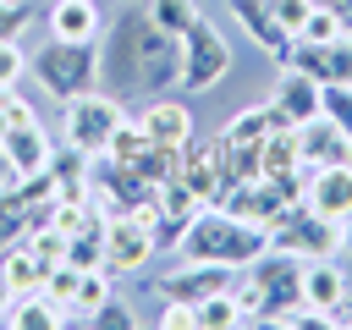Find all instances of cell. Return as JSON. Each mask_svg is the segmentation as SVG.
Returning <instances> with one entry per match:
<instances>
[{"mask_svg":"<svg viewBox=\"0 0 352 330\" xmlns=\"http://www.w3.org/2000/svg\"><path fill=\"white\" fill-rule=\"evenodd\" d=\"M99 88L126 99H160L182 88V33H165L143 0H121L99 28Z\"/></svg>","mask_w":352,"mask_h":330,"instance_id":"1","label":"cell"},{"mask_svg":"<svg viewBox=\"0 0 352 330\" xmlns=\"http://www.w3.org/2000/svg\"><path fill=\"white\" fill-rule=\"evenodd\" d=\"M264 248H270V231L236 220V214L220 209V204H204V209L182 226V236H176V258H192V264H226V270H236V275H242Z\"/></svg>","mask_w":352,"mask_h":330,"instance_id":"2","label":"cell"},{"mask_svg":"<svg viewBox=\"0 0 352 330\" xmlns=\"http://www.w3.org/2000/svg\"><path fill=\"white\" fill-rule=\"evenodd\" d=\"M28 72H33V82L55 99V104H66V99H77V94H94L99 88V38H44L33 55H28Z\"/></svg>","mask_w":352,"mask_h":330,"instance_id":"3","label":"cell"},{"mask_svg":"<svg viewBox=\"0 0 352 330\" xmlns=\"http://www.w3.org/2000/svg\"><path fill=\"white\" fill-rule=\"evenodd\" d=\"M60 121H66V143H72V148H82L88 160H99V154H104V143H110V132L126 121V104H121L116 94L94 88V94L66 99V104H60Z\"/></svg>","mask_w":352,"mask_h":330,"instance_id":"4","label":"cell"},{"mask_svg":"<svg viewBox=\"0 0 352 330\" xmlns=\"http://www.w3.org/2000/svg\"><path fill=\"white\" fill-rule=\"evenodd\" d=\"M226 72H231V44L209 16H198L182 33V94H209L214 82H226Z\"/></svg>","mask_w":352,"mask_h":330,"instance_id":"5","label":"cell"},{"mask_svg":"<svg viewBox=\"0 0 352 330\" xmlns=\"http://www.w3.org/2000/svg\"><path fill=\"white\" fill-rule=\"evenodd\" d=\"M270 248L297 253V258L341 253V220H324V214H319V209H308V204H286V214L270 226Z\"/></svg>","mask_w":352,"mask_h":330,"instance_id":"6","label":"cell"},{"mask_svg":"<svg viewBox=\"0 0 352 330\" xmlns=\"http://www.w3.org/2000/svg\"><path fill=\"white\" fill-rule=\"evenodd\" d=\"M160 253V236L143 214H104V270L110 275H132Z\"/></svg>","mask_w":352,"mask_h":330,"instance_id":"7","label":"cell"},{"mask_svg":"<svg viewBox=\"0 0 352 330\" xmlns=\"http://www.w3.org/2000/svg\"><path fill=\"white\" fill-rule=\"evenodd\" d=\"M280 66H292V72L314 77L319 88H324V82H352V33H341V38H330V44L292 38V50H286V60H280Z\"/></svg>","mask_w":352,"mask_h":330,"instance_id":"8","label":"cell"},{"mask_svg":"<svg viewBox=\"0 0 352 330\" xmlns=\"http://www.w3.org/2000/svg\"><path fill=\"white\" fill-rule=\"evenodd\" d=\"M286 204H292V198H286V187H280L275 176H253V182H236V187L226 192V204H220V209H231L236 220H248V226H264V231H270V226L286 214Z\"/></svg>","mask_w":352,"mask_h":330,"instance_id":"9","label":"cell"},{"mask_svg":"<svg viewBox=\"0 0 352 330\" xmlns=\"http://www.w3.org/2000/svg\"><path fill=\"white\" fill-rule=\"evenodd\" d=\"M182 176H187V187L198 192V204H226V192L236 187L214 143H187V148H182Z\"/></svg>","mask_w":352,"mask_h":330,"instance_id":"10","label":"cell"},{"mask_svg":"<svg viewBox=\"0 0 352 330\" xmlns=\"http://www.w3.org/2000/svg\"><path fill=\"white\" fill-rule=\"evenodd\" d=\"M236 280V270H226V264H192V258H182L170 275H160V297H176V302H204V297H214V292H226Z\"/></svg>","mask_w":352,"mask_h":330,"instance_id":"11","label":"cell"},{"mask_svg":"<svg viewBox=\"0 0 352 330\" xmlns=\"http://www.w3.org/2000/svg\"><path fill=\"white\" fill-rule=\"evenodd\" d=\"M38 226H50V198H28L22 187H6L0 192V258L28 242Z\"/></svg>","mask_w":352,"mask_h":330,"instance_id":"12","label":"cell"},{"mask_svg":"<svg viewBox=\"0 0 352 330\" xmlns=\"http://www.w3.org/2000/svg\"><path fill=\"white\" fill-rule=\"evenodd\" d=\"M302 302L319 308V314H330V319L352 302V286H346V275H341V264L330 253L324 258H302Z\"/></svg>","mask_w":352,"mask_h":330,"instance_id":"13","label":"cell"},{"mask_svg":"<svg viewBox=\"0 0 352 330\" xmlns=\"http://www.w3.org/2000/svg\"><path fill=\"white\" fill-rule=\"evenodd\" d=\"M0 148H6L11 170H16V182H22V176H38V170L50 165V154H55L44 121H16V126H6V132H0Z\"/></svg>","mask_w":352,"mask_h":330,"instance_id":"14","label":"cell"},{"mask_svg":"<svg viewBox=\"0 0 352 330\" xmlns=\"http://www.w3.org/2000/svg\"><path fill=\"white\" fill-rule=\"evenodd\" d=\"M302 204L319 209L324 220H346L352 214V165H314Z\"/></svg>","mask_w":352,"mask_h":330,"instance_id":"15","label":"cell"},{"mask_svg":"<svg viewBox=\"0 0 352 330\" xmlns=\"http://www.w3.org/2000/svg\"><path fill=\"white\" fill-rule=\"evenodd\" d=\"M270 110H275L280 126L314 121V116H319V82L302 77V72H292V66H280V82H275V94H270Z\"/></svg>","mask_w":352,"mask_h":330,"instance_id":"16","label":"cell"},{"mask_svg":"<svg viewBox=\"0 0 352 330\" xmlns=\"http://www.w3.org/2000/svg\"><path fill=\"white\" fill-rule=\"evenodd\" d=\"M297 143H302V165H352V132H341L330 116H314L297 126Z\"/></svg>","mask_w":352,"mask_h":330,"instance_id":"17","label":"cell"},{"mask_svg":"<svg viewBox=\"0 0 352 330\" xmlns=\"http://www.w3.org/2000/svg\"><path fill=\"white\" fill-rule=\"evenodd\" d=\"M138 121H143L148 143H165V148H187V143H192V110H187L176 94L148 99V110H143Z\"/></svg>","mask_w":352,"mask_h":330,"instance_id":"18","label":"cell"},{"mask_svg":"<svg viewBox=\"0 0 352 330\" xmlns=\"http://www.w3.org/2000/svg\"><path fill=\"white\" fill-rule=\"evenodd\" d=\"M231 16L242 22V33L258 44V50H270L275 60H286V50H292V33L270 16V0H231Z\"/></svg>","mask_w":352,"mask_h":330,"instance_id":"19","label":"cell"},{"mask_svg":"<svg viewBox=\"0 0 352 330\" xmlns=\"http://www.w3.org/2000/svg\"><path fill=\"white\" fill-rule=\"evenodd\" d=\"M44 22H50V33L55 38H99V0H50V11H44Z\"/></svg>","mask_w":352,"mask_h":330,"instance_id":"20","label":"cell"},{"mask_svg":"<svg viewBox=\"0 0 352 330\" xmlns=\"http://www.w3.org/2000/svg\"><path fill=\"white\" fill-rule=\"evenodd\" d=\"M275 126H280V121H275V110H270V104H248V110H236V116L220 126V138H214V143H220V148H258Z\"/></svg>","mask_w":352,"mask_h":330,"instance_id":"21","label":"cell"},{"mask_svg":"<svg viewBox=\"0 0 352 330\" xmlns=\"http://www.w3.org/2000/svg\"><path fill=\"white\" fill-rule=\"evenodd\" d=\"M72 314L55 302V297H44V292H22L11 308H6V324L11 330H55V324H66Z\"/></svg>","mask_w":352,"mask_h":330,"instance_id":"22","label":"cell"},{"mask_svg":"<svg viewBox=\"0 0 352 330\" xmlns=\"http://www.w3.org/2000/svg\"><path fill=\"white\" fill-rule=\"evenodd\" d=\"M88 165H94V160H88L82 148H72V143L55 148L50 165H44L50 182H55V198H88Z\"/></svg>","mask_w":352,"mask_h":330,"instance_id":"23","label":"cell"},{"mask_svg":"<svg viewBox=\"0 0 352 330\" xmlns=\"http://www.w3.org/2000/svg\"><path fill=\"white\" fill-rule=\"evenodd\" d=\"M258 160H264V176H292V170H308V165H302L297 126H275V132L258 143Z\"/></svg>","mask_w":352,"mask_h":330,"instance_id":"24","label":"cell"},{"mask_svg":"<svg viewBox=\"0 0 352 330\" xmlns=\"http://www.w3.org/2000/svg\"><path fill=\"white\" fill-rule=\"evenodd\" d=\"M44 270H50V264H44L28 242H16V248L0 258V275L11 280V292H16V297H22V292H44Z\"/></svg>","mask_w":352,"mask_h":330,"instance_id":"25","label":"cell"},{"mask_svg":"<svg viewBox=\"0 0 352 330\" xmlns=\"http://www.w3.org/2000/svg\"><path fill=\"white\" fill-rule=\"evenodd\" d=\"M66 264L72 270H104V226H88L66 236Z\"/></svg>","mask_w":352,"mask_h":330,"instance_id":"26","label":"cell"},{"mask_svg":"<svg viewBox=\"0 0 352 330\" xmlns=\"http://www.w3.org/2000/svg\"><path fill=\"white\" fill-rule=\"evenodd\" d=\"M198 330H226V324H242V302H236V292L226 286V292H214V297H204L198 308Z\"/></svg>","mask_w":352,"mask_h":330,"instance_id":"27","label":"cell"},{"mask_svg":"<svg viewBox=\"0 0 352 330\" xmlns=\"http://www.w3.org/2000/svg\"><path fill=\"white\" fill-rule=\"evenodd\" d=\"M341 33H346V22H341V11L324 6V0H314V11H308L302 28H297V38H308V44H330V38H341Z\"/></svg>","mask_w":352,"mask_h":330,"instance_id":"28","label":"cell"},{"mask_svg":"<svg viewBox=\"0 0 352 330\" xmlns=\"http://www.w3.org/2000/svg\"><path fill=\"white\" fill-rule=\"evenodd\" d=\"M116 286H110V270H82V280H77V297H72V319H82L88 324V314L110 297Z\"/></svg>","mask_w":352,"mask_h":330,"instance_id":"29","label":"cell"},{"mask_svg":"<svg viewBox=\"0 0 352 330\" xmlns=\"http://www.w3.org/2000/svg\"><path fill=\"white\" fill-rule=\"evenodd\" d=\"M143 11L165 28V33H187L204 11H198V0H143Z\"/></svg>","mask_w":352,"mask_h":330,"instance_id":"30","label":"cell"},{"mask_svg":"<svg viewBox=\"0 0 352 330\" xmlns=\"http://www.w3.org/2000/svg\"><path fill=\"white\" fill-rule=\"evenodd\" d=\"M143 148H148V132H143V121H132V116H126V121L110 132V143H104V154H110V160H121V165H132Z\"/></svg>","mask_w":352,"mask_h":330,"instance_id":"31","label":"cell"},{"mask_svg":"<svg viewBox=\"0 0 352 330\" xmlns=\"http://www.w3.org/2000/svg\"><path fill=\"white\" fill-rule=\"evenodd\" d=\"M319 116H330L341 132H352V82H324L319 88Z\"/></svg>","mask_w":352,"mask_h":330,"instance_id":"32","label":"cell"},{"mask_svg":"<svg viewBox=\"0 0 352 330\" xmlns=\"http://www.w3.org/2000/svg\"><path fill=\"white\" fill-rule=\"evenodd\" d=\"M77 280H82V270H72V264L60 258V264H50V270H44V297H55V302H60V308L72 314V297H77Z\"/></svg>","mask_w":352,"mask_h":330,"instance_id":"33","label":"cell"},{"mask_svg":"<svg viewBox=\"0 0 352 330\" xmlns=\"http://www.w3.org/2000/svg\"><path fill=\"white\" fill-rule=\"evenodd\" d=\"M88 324H94V330H132V324H138V314H132V308H126V302L110 292V297H104V302L88 314Z\"/></svg>","mask_w":352,"mask_h":330,"instance_id":"34","label":"cell"},{"mask_svg":"<svg viewBox=\"0 0 352 330\" xmlns=\"http://www.w3.org/2000/svg\"><path fill=\"white\" fill-rule=\"evenodd\" d=\"M33 16H38V6H33V0H0V38H16Z\"/></svg>","mask_w":352,"mask_h":330,"instance_id":"35","label":"cell"},{"mask_svg":"<svg viewBox=\"0 0 352 330\" xmlns=\"http://www.w3.org/2000/svg\"><path fill=\"white\" fill-rule=\"evenodd\" d=\"M22 72H28L22 44H16V38H0V88H16V82H22Z\"/></svg>","mask_w":352,"mask_h":330,"instance_id":"36","label":"cell"},{"mask_svg":"<svg viewBox=\"0 0 352 330\" xmlns=\"http://www.w3.org/2000/svg\"><path fill=\"white\" fill-rule=\"evenodd\" d=\"M308 11H314V0H270V16H275L292 38H297V28H302V16H308Z\"/></svg>","mask_w":352,"mask_h":330,"instance_id":"37","label":"cell"},{"mask_svg":"<svg viewBox=\"0 0 352 330\" xmlns=\"http://www.w3.org/2000/svg\"><path fill=\"white\" fill-rule=\"evenodd\" d=\"M16 121H38V116H33V104H28L16 88H0V132L16 126Z\"/></svg>","mask_w":352,"mask_h":330,"instance_id":"38","label":"cell"},{"mask_svg":"<svg viewBox=\"0 0 352 330\" xmlns=\"http://www.w3.org/2000/svg\"><path fill=\"white\" fill-rule=\"evenodd\" d=\"M160 324H165V330H192V324H198V314H192V302H176V297H165V308H160Z\"/></svg>","mask_w":352,"mask_h":330,"instance_id":"39","label":"cell"},{"mask_svg":"<svg viewBox=\"0 0 352 330\" xmlns=\"http://www.w3.org/2000/svg\"><path fill=\"white\" fill-rule=\"evenodd\" d=\"M11 302H16V292H11V280L0 275V324H6V308H11Z\"/></svg>","mask_w":352,"mask_h":330,"instance_id":"40","label":"cell"},{"mask_svg":"<svg viewBox=\"0 0 352 330\" xmlns=\"http://www.w3.org/2000/svg\"><path fill=\"white\" fill-rule=\"evenodd\" d=\"M6 187H16V170H11V160H6V148H0V192Z\"/></svg>","mask_w":352,"mask_h":330,"instance_id":"41","label":"cell"},{"mask_svg":"<svg viewBox=\"0 0 352 330\" xmlns=\"http://www.w3.org/2000/svg\"><path fill=\"white\" fill-rule=\"evenodd\" d=\"M341 253H352V214L341 220Z\"/></svg>","mask_w":352,"mask_h":330,"instance_id":"42","label":"cell"},{"mask_svg":"<svg viewBox=\"0 0 352 330\" xmlns=\"http://www.w3.org/2000/svg\"><path fill=\"white\" fill-rule=\"evenodd\" d=\"M324 6H336V11H341V6H352V0H324Z\"/></svg>","mask_w":352,"mask_h":330,"instance_id":"43","label":"cell"}]
</instances>
